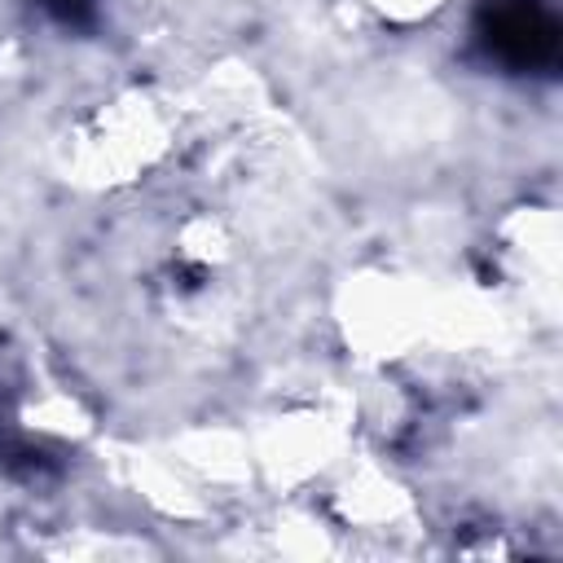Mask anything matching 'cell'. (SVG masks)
Returning a JSON list of instances; mask_svg holds the SVG:
<instances>
[{
  "label": "cell",
  "mask_w": 563,
  "mask_h": 563,
  "mask_svg": "<svg viewBox=\"0 0 563 563\" xmlns=\"http://www.w3.org/2000/svg\"><path fill=\"white\" fill-rule=\"evenodd\" d=\"M475 35L506 70H545L559 57V18L545 0H484Z\"/></svg>",
  "instance_id": "cell-1"
},
{
  "label": "cell",
  "mask_w": 563,
  "mask_h": 563,
  "mask_svg": "<svg viewBox=\"0 0 563 563\" xmlns=\"http://www.w3.org/2000/svg\"><path fill=\"white\" fill-rule=\"evenodd\" d=\"M57 22H66V26H84V22H92V0H40Z\"/></svg>",
  "instance_id": "cell-2"
}]
</instances>
